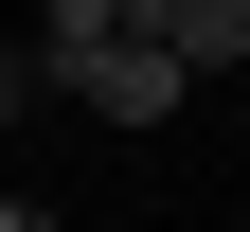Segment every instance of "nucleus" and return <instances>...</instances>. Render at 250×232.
Wrapping results in <instances>:
<instances>
[{"mask_svg":"<svg viewBox=\"0 0 250 232\" xmlns=\"http://www.w3.org/2000/svg\"><path fill=\"white\" fill-rule=\"evenodd\" d=\"M36 89H72L89 125H161L179 107V54H161V18H125V0H54L36 18Z\"/></svg>","mask_w":250,"mask_h":232,"instance_id":"obj_1","label":"nucleus"},{"mask_svg":"<svg viewBox=\"0 0 250 232\" xmlns=\"http://www.w3.org/2000/svg\"><path fill=\"white\" fill-rule=\"evenodd\" d=\"M143 18H161L179 89H197V72H250V0H143Z\"/></svg>","mask_w":250,"mask_h":232,"instance_id":"obj_2","label":"nucleus"},{"mask_svg":"<svg viewBox=\"0 0 250 232\" xmlns=\"http://www.w3.org/2000/svg\"><path fill=\"white\" fill-rule=\"evenodd\" d=\"M18 107H36V54H0V125H18Z\"/></svg>","mask_w":250,"mask_h":232,"instance_id":"obj_3","label":"nucleus"},{"mask_svg":"<svg viewBox=\"0 0 250 232\" xmlns=\"http://www.w3.org/2000/svg\"><path fill=\"white\" fill-rule=\"evenodd\" d=\"M0 232H54V214H36V196H0Z\"/></svg>","mask_w":250,"mask_h":232,"instance_id":"obj_4","label":"nucleus"},{"mask_svg":"<svg viewBox=\"0 0 250 232\" xmlns=\"http://www.w3.org/2000/svg\"><path fill=\"white\" fill-rule=\"evenodd\" d=\"M0 196H18V179H0Z\"/></svg>","mask_w":250,"mask_h":232,"instance_id":"obj_5","label":"nucleus"}]
</instances>
